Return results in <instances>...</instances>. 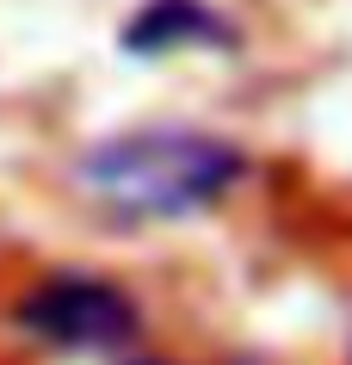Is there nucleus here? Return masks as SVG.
Listing matches in <instances>:
<instances>
[{"mask_svg": "<svg viewBox=\"0 0 352 365\" xmlns=\"http://www.w3.org/2000/svg\"><path fill=\"white\" fill-rule=\"evenodd\" d=\"M247 180V155L216 130L192 124H149L117 130L75 161V186L93 205L130 223H179L223 205Z\"/></svg>", "mask_w": 352, "mask_h": 365, "instance_id": "obj_1", "label": "nucleus"}, {"mask_svg": "<svg viewBox=\"0 0 352 365\" xmlns=\"http://www.w3.org/2000/svg\"><path fill=\"white\" fill-rule=\"evenodd\" d=\"M130 56H174V50H235V25L210 0H142L124 25Z\"/></svg>", "mask_w": 352, "mask_h": 365, "instance_id": "obj_3", "label": "nucleus"}, {"mask_svg": "<svg viewBox=\"0 0 352 365\" xmlns=\"http://www.w3.org/2000/svg\"><path fill=\"white\" fill-rule=\"evenodd\" d=\"M19 328L56 353H124L142 328L137 297L99 272H43L19 297Z\"/></svg>", "mask_w": 352, "mask_h": 365, "instance_id": "obj_2", "label": "nucleus"}]
</instances>
